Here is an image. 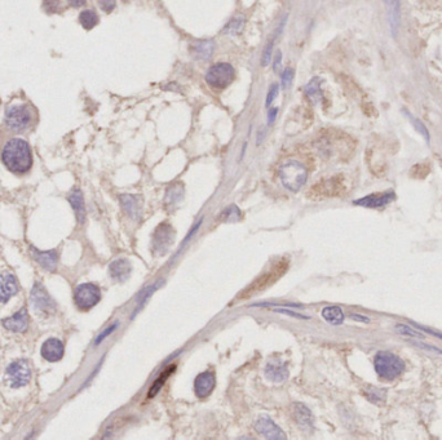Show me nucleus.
Wrapping results in <instances>:
<instances>
[{
	"label": "nucleus",
	"mask_w": 442,
	"mask_h": 440,
	"mask_svg": "<svg viewBox=\"0 0 442 440\" xmlns=\"http://www.w3.org/2000/svg\"><path fill=\"white\" fill-rule=\"evenodd\" d=\"M389 6V23L393 36L397 35L401 21V0H385Z\"/></svg>",
	"instance_id": "b1692460"
},
{
	"label": "nucleus",
	"mask_w": 442,
	"mask_h": 440,
	"mask_svg": "<svg viewBox=\"0 0 442 440\" xmlns=\"http://www.w3.org/2000/svg\"><path fill=\"white\" fill-rule=\"evenodd\" d=\"M0 159L12 173L22 176L31 169V148L25 139L17 137L9 138L2 148Z\"/></svg>",
	"instance_id": "f257e3e1"
},
{
	"label": "nucleus",
	"mask_w": 442,
	"mask_h": 440,
	"mask_svg": "<svg viewBox=\"0 0 442 440\" xmlns=\"http://www.w3.org/2000/svg\"><path fill=\"white\" fill-rule=\"evenodd\" d=\"M322 318L330 324L339 325L344 322V313L339 306H327L322 310Z\"/></svg>",
	"instance_id": "bb28decb"
},
{
	"label": "nucleus",
	"mask_w": 442,
	"mask_h": 440,
	"mask_svg": "<svg viewBox=\"0 0 442 440\" xmlns=\"http://www.w3.org/2000/svg\"><path fill=\"white\" fill-rule=\"evenodd\" d=\"M120 204L125 213L134 220H139L143 212V200L137 195H120Z\"/></svg>",
	"instance_id": "4be33fe9"
},
{
	"label": "nucleus",
	"mask_w": 442,
	"mask_h": 440,
	"mask_svg": "<svg viewBox=\"0 0 442 440\" xmlns=\"http://www.w3.org/2000/svg\"><path fill=\"white\" fill-rule=\"evenodd\" d=\"M292 80H294V70L291 69V67H287V69H285V71H283V74H282L283 88L290 87L291 81Z\"/></svg>",
	"instance_id": "58836bf2"
},
{
	"label": "nucleus",
	"mask_w": 442,
	"mask_h": 440,
	"mask_svg": "<svg viewBox=\"0 0 442 440\" xmlns=\"http://www.w3.org/2000/svg\"><path fill=\"white\" fill-rule=\"evenodd\" d=\"M273 43L274 41H271V43L268 44V46L265 48L264 53H262V58H261L262 66H268V65H269V62H271L272 55H273Z\"/></svg>",
	"instance_id": "4c0bfd02"
},
{
	"label": "nucleus",
	"mask_w": 442,
	"mask_h": 440,
	"mask_svg": "<svg viewBox=\"0 0 442 440\" xmlns=\"http://www.w3.org/2000/svg\"><path fill=\"white\" fill-rule=\"evenodd\" d=\"M190 52L194 57L199 58V60H208L213 52V43L209 40H202L198 43L192 44L190 46Z\"/></svg>",
	"instance_id": "393cba45"
},
{
	"label": "nucleus",
	"mask_w": 442,
	"mask_h": 440,
	"mask_svg": "<svg viewBox=\"0 0 442 440\" xmlns=\"http://www.w3.org/2000/svg\"><path fill=\"white\" fill-rule=\"evenodd\" d=\"M405 113H406L407 118L410 119V122H411V124H413V127L415 128V129L419 132V134H422V136L425 138V141H427L428 143H429V141H430L429 132H428L427 127H425V125L423 124V122H420V120H419V119L414 118V116L411 115V114L407 113V111H405Z\"/></svg>",
	"instance_id": "f704fd0d"
},
{
	"label": "nucleus",
	"mask_w": 442,
	"mask_h": 440,
	"mask_svg": "<svg viewBox=\"0 0 442 440\" xmlns=\"http://www.w3.org/2000/svg\"><path fill=\"white\" fill-rule=\"evenodd\" d=\"M79 21H80L81 26L84 27L85 30H91L99 23V16L92 9H87V11L81 12L80 16H79Z\"/></svg>",
	"instance_id": "c756f323"
},
{
	"label": "nucleus",
	"mask_w": 442,
	"mask_h": 440,
	"mask_svg": "<svg viewBox=\"0 0 442 440\" xmlns=\"http://www.w3.org/2000/svg\"><path fill=\"white\" fill-rule=\"evenodd\" d=\"M61 7V2L60 0H44L43 8L48 15H53L56 12H58Z\"/></svg>",
	"instance_id": "c9c22d12"
},
{
	"label": "nucleus",
	"mask_w": 442,
	"mask_h": 440,
	"mask_svg": "<svg viewBox=\"0 0 442 440\" xmlns=\"http://www.w3.org/2000/svg\"><path fill=\"white\" fill-rule=\"evenodd\" d=\"M395 199V194L393 191H385L381 192V194H371L367 195L365 198H361V199L355 200L353 204L356 206L365 207V208H383V207L388 206L389 203H392L393 200Z\"/></svg>",
	"instance_id": "f8f14e48"
},
{
	"label": "nucleus",
	"mask_w": 442,
	"mask_h": 440,
	"mask_svg": "<svg viewBox=\"0 0 442 440\" xmlns=\"http://www.w3.org/2000/svg\"><path fill=\"white\" fill-rule=\"evenodd\" d=\"M31 379V367L25 359L11 363L6 369V381L12 388L26 386Z\"/></svg>",
	"instance_id": "6e6552de"
},
{
	"label": "nucleus",
	"mask_w": 442,
	"mask_h": 440,
	"mask_svg": "<svg viewBox=\"0 0 442 440\" xmlns=\"http://www.w3.org/2000/svg\"><path fill=\"white\" fill-rule=\"evenodd\" d=\"M216 386V378L213 372L206 371L198 374L194 381V393L198 398L204 399L209 397Z\"/></svg>",
	"instance_id": "ddd939ff"
},
{
	"label": "nucleus",
	"mask_w": 442,
	"mask_h": 440,
	"mask_svg": "<svg viewBox=\"0 0 442 440\" xmlns=\"http://www.w3.org/2000/svg\"><path fill=\"white\" fill-rule=\"evenodd\" d=\"M344 191V183L340 177H332L327 180H322L313 185L308 192L312 199H323V198H334Z\"/></svg>",
	"instance_id": "9d476101"
},
{
	"label": "nucleus",
	"mask_w": 442,
	"mask_h": 440,
	"mask_svg": "<svg viewBox=\"0 0 442 440\" xmlns=\"http://www.w3.org/2000/svg\"><path fill=\"white\" fill-rule=\"evenodd\" d=\"M64 344L57 338H48L43 345H41L40 354L43 356V359L47 362L56 363L58 360L62 359L64 356Z\"/></svg>",
	"instance_id": "dca6fc26"
},
{
	"label": "nucleus",
	"mask_w": 442,
	"mask_h": 440,
	"mask_svg": "<svg viewBox=\"0 0 442 440\" xmlns=\"http://www.w3.org/2000/svg\"><path fill=\"white\" fill-rule=\"evenodd\" d=\"M395 330H397V333H400V334H404V336H409V337H414V338H424V334L420 332H418L416 329H414L413 325H407V324H395Z\"/></svg>",
	"instance_id": "72a5a7b5"
},
{
	"label": "nucleus",
	"mask_w": 442,
	"mask_h": 440,
	"mask_svg": "<svg viewBox=\"0 0 442 440\" xmlns=\"http://www.w3.org/2000/svg\"><path fill=\"white\" fill-rule=\"evenodd\" d=\"M381 393H383V391L379 390V388L371 387L370 388V391H367L366 395H367V398H369V400H371V402L381 403V402H384V397L381 398V395H384V394H381Z\"/></svg>",
	"instance_id": "e433bc0d"
},
{
	"label": "nucleus",
	"mask_w": 442,
	"mask_h": 440,
	"mask_svg": "<svg viewBox=\"0 0 442 440\" xmlns=\"http://www.w3.org/2000/svg\"><path fill=\"white\" fill-rule=\"evenodd\" d=\"M274 311H276V313H279V314H285V315L291 316V318H296V319H309V316L302 315V314L296 313V311L286 310V309H277V310H274Z\"/></svg>",
	"instance_id": "37998d69"
},
{
	"label": "nucleus",
	"mask_w": 442,
	"mask_h": 440,
	"mask_svg": "<svg viewBox=\"0 0 442 440\" xmlns=\"http://www.w3.org/2000/svg\"><path fill=\"white\" fill-rule=\"evenodd\" d=\"M278 92H279L278 84H273V87L271 88V90H269V93H268L267 102H265V105H267V108H269V106H271V105L273 104L274 100H276L277 96H278Z\"/></svg>",
	"instance_id": "a19ab883"
},
{
	"label": "nucleus",
	"mask_w": 442,
	"mask_h": 440,
	"mask_svg": "<svg viewBox=\"0 0 442 440\" xmlns=\"http://www.w3.org/2000/svg\"><path fill=\"white\" fill-rule=\"evenodd\" d=\"M18 292L17 279L11 272H0V304H6Z\"/></svg>",
	"instance_id": "2eb2a0df"
},
{
	"label": "nucleus",
	"mask_w": 442,
	"mask_h": 440,
	"mask_svg": "<svg viewBox=\"0 0 442 440\" xmlns=\"http://www.w3.org/2000/svg\"><path fill=\"white\" fill-rule=\"evenodd\" d=\"M350 318H352L353 320H357V322H362V323H369L370 322V319L367 318V316L358 315V314H350Z\"/></svg>",
	"instance_id": "de8ad7c7"
},
{
	"label": "nucleus",
	"mask_w": 442,
	"mask_h": 440,
	"mask_svg": "<svg viewBox=\"0 0 442 440\" xmlns=\"http://www.w3.org/2000/svg\"><path fill=\"white\" fill-rule=\"evenodd\" d=\"M241 217H242L241 211H239L238 207L236 206H229L220 215V218L223 221H225V222H236V221L241 220Z\"/></svg>",
	"instance_id": "2f4dec72"
},
{
	"label": "nucleus",
	"mask_w": 442,
	"mask_h": 440,
	"mask_svg": "<svg viewBox=\"0 0 442 440\" xmlns=\"http://www.w3.org/2000/svg\"><path fill=\"white\" fill-rule=\"evenodd\" d=\"M236 71L233 66L227 62H220L209 67L206 73L207 84L216 89H224L234 80Z\"/></svg>",
	"instance_id": "423d86ee"
},
{
	"label": "nucleus",
	"mask_w": 442,
	"mask_h": 440,
	"mask_svg": "<svg viewBox=\"0 0 442 440\" xmlns=\"http://www.w3.org/2000/svg\"><path fill=\"white\" fill-rule=\"evenodd\" d=\"M119 327V323H114V324H111L110 327L109 328H106V329H105V332H102L101 334H100L99 337H97L96 338V345H99V344H101L102 341H104L105 338H106V337L108 336H110L111 333L114 332V330L116 329V328Z\"/></svg>",
	"instance_id": "ea45409f"
},
{
	"label": "nucleus",
	"mask_w": 442,
	"mask_h": 440,
	"mask_svg": "<svg viewBox=\"0 0 442 440\" xmlns=\"http://www.w3.org/2000/svg\"><path fill=\"white\" fill-rule=\"evenodd\" d=\"M411 325H413V327H415V328H418V329H420V330H424V332H427L428 334H432V336H436V337H438V338L442 339V333L437 332V330L428 329V328L423 327V325L418 324V323H414V322H411Z\"/></svg>",
	"instance_id": "c03bdc74"
},
{
	"label": "nucleus",
	"mask_w": 442,
	"mask_h": 440,
	"mask_svg": "<svg viewBox=\"0 0 442 440\" xmlns=\"http://www.w3.org/2000/svg\"><path fill=\"white\" fill-rule=\"evenodd\" d=\"M70 206L73 207L74 212H75L76 220L80 225L85 222V206H84V199H83V194L79 188H74L73 191L70 192L69 197H67Z\"/></svg>",
	"instance_id": "5701e85b"
},
{
	"label": "nucleus",
	"mask_w": 442,
	"mask_h": 440,
	"mask_svg": "<svg viewBox=\"0 0 442 440\" xmlns=\"http://www.w3.org/2000/svg\"><path fill=\"white\" fill-rule=\"evenodd\" d=\"M374 367L376 373L388 381L397 378L405 369L401 358L389 351H379L374 358Z\"/></svg>",
	"instance_id": "39448f33"
},
{
	"label": "nucleus",
	"mask_w": 442,
	"mask_h": 440,
	"mask_svg": "<svg viewBox=\"0 0 442 440\" xmlns=\"http://www.w3.org/2000/svg\"><path fill=\"white\" fill-rule=\"evenodd\" d=\"M184 199V187L180 183L169 186L166 192V204L168 208L176 207Z\"/></svg>",
	"instance_id": "cd10ccee"
},
{
	"label": "nucleus",
	"mask_w": 442,
	"mask_h": 440,
	"mask_svg": "<svg viewBox=\"0 0 442 440\" xmlns=\"http://www.w3.org/2000/svg\"><path fill=\"white\" fill-rule=\"evenodd\" d=\"M38 123V111L30 104H11L7 106L4 125L15 133H23Z\"/></svg>",
	"instance_id": "7ed1b4c3"
},
{
	"label": "nucleus",
	"mask_w": 442,
	"mask_h": 440,
	"mask_svg": "<svg viewBox=\"0 0 442 440\" xmlns=\"http://www.w3.org/2000/svg\"><path fill=\"white\" fill-rule=\"evenodd\" d=\"M281 60H282V55H281V52H277L276 60H274V62H273V69L274 70H278L279 65H281Z\"/></svg>",
	"instance_id": "8fccbe9b"
},
{
	"label": "nucleus",
	"mask_w": 442,
	"mask_h": 440,
	"mask_svg": "<svg viewBox=\"0 0 442 440\" xmlns=\"http://www.w3.org/2000/svg\"><path fill=\"white\" fill-rule=\"evenodd\" d=\"M174 231L172 226L167 222L160 223L153 235L151 249L155 256H163L168 252L169 247L173 244Z\"/></svg>",
	"instance_id": "9b49d317"
},
{
	"label": "nucleus",
	"mask_w": 442,
	"mask_h": 440,
	"mask_svg": "<svg viewBox=\"0 0 442 440\" xmlns=\"http://www.w3.org/2000/svg\"><path fill=\"white\" fill-rule=\"evenodd\" d=\"M255 430L262 435L267 439H274V440H282L286 439V435L283 430L279 429V426H277L271 418L268 416L259 418L255 423Z\"/></svg>",
	"instance_id": "4468645a"
},
{
	"label": "nucleus",
	"mask_w": 442,
	"mask_h": 440,
	"mask_svg": "<svg viewBox=\"0 0 442 440\" xmlns=\"http://www.w3.org/2000/svg\"><path fill=\"white\" fill-rule=\"evenodd\" d=\"M279 177L286 188L296 192L306 182L308 172L305 167L297 160H287L279 168Z\"/></svg>",
	"instance_id": "20e7f679"
},
{
	"label": "nucleus",
	"mask_w": 442,
	"mask_h": 440,
	"mask_svg": "<svg viewBox=\"0 0 442 440\" xmlns=\"http://www.w3.org/2000/svg\"><path fill=\"white\" fill-rule=\"evenodd\" d=\"M30 300H31L32 309L39 315L48 316L56 311V302L41 284L36 283L32 287Z\"/></svg>",
	"instance_id": "1a4fd4ad"
},
{
	"label": "nucleus",
	"mask_w": 442,
	"mask_h": 440,
	"mask_svg": "<svg viewBox=\"0 0 442 440\" xmlns=\"http://www.w3.org/2000/svg\"><path fill=\"white\" fill-rule=\"evenodd\" d=\"M30 255H31L32 260L36 261L44 270L47 271H55L58 264V253L57 251H47V252H41L38 251L34 247H30Z\"/></svg>",
	"instance_id": "f3484780"
},
{
	"label": "nucleus",
	"mask_w": 442,
	"mask_h": 440,
	"mask_svg": "<svg viewBox=\"0 0 442 440\" xmlns=\"http://www.w3.org/2000/svg\"><path fill=\"white\" fill-rule=\"evenodd\" d=\"M244 25V18L243 16H237V17L233 18L229 23L224 29V34L232 35V34H238L242 29H243Z\"/></svg>",
	"instance_id": "473e14b6"
},
{
	"label": "nucleus",
	"mask_w": 442,
	"mask_h": 440,
	"mask_svg": "<svg viewBox=\"0 0 442 440\" xmlns=\"http://www.w3.org/2000/svg\"><path fill=\"white\" fill-rule=\"evenodd\" d=\"M67 2H69L70 6L74 7V8H80V7H83L85 3H87V0H67Z\"/></svg>",
	"instance_id": "49530a36"
},
{
	"label": "nucleus",
	"mask_w": 442,
	"mask_h": 440,
	"mask_svg": "<svg viewBox=\"0 0 442 440\" xmlns=\"http://www.w3.org/2000/svg\"><path fill=\"white\" fill-rule=\"evenodd\" d=\"M277 114H278V109H272V110L269 111V116H268V124H272V123L274 122V119H276Z\"/></svg>",
	"instance_id": "09e8293b"
},
{
	"label": "nucleus",
	"mask_w": 442,
	"mask_h": 440,
	"mask_svg": "<svg viewBox=\"0 0 442 440\" xmlns=\"http://www.w3.org/2000/svg\"><path fill=\"white\" fill-rule=\"evenodd\" d=\"M0 104H2V101H0Z\"/></svg>",
	"instance_id": "3c124183"
},
{
	"label": "nucleus",
	"mask_w": 442,
	"mask_h": 440,
	"mask_svg": "<svg viewBox=\"0 0 442 440\" xmlns=\"http://www.w3.org/2000/svg\"><path fill=\"white\" fill-rule=\"evenodd\" d=\"M292 417L302 431L311 432L313 430L314 420L312 412L301 403H295L292 406Z\"/></svg>",
	"instance_id": "a211bd4d"
},
{
	"label": "nucleus",
	"mask_w": 442,
	"mask_h": 440,
	"mask_svg": "<svg viewBox=\"0 0 442 440\" xmlns=\"http://www.w3.org/2000/svg\"><path fill=\"white\" fill-rule=\"evenodd\" d=\"M264 374L269 381L276 383L285 382L288 378V369L286 364L281 360H273L267 364L264 369Z\"/></svg>",
	"instance_id": "6ab92c4d"
},
{
	"label": "nucleus",
	"mask_w": 442,
	"mask_h": 440,
	"mask_svg": "<svg viewBox=\"0 0 442 440\" xmlns=\"http://www.w3.org/2000/svg\"><path fill=\"white\" fill-rule=\"evenodd\" d=\"M101 300V290L93 283H83L75 288L74 301L81 311H88L96 306Z\"/></svg>",
	"instance_id": "0eeeda50"
},
{
	"label": "nucleus",
	"mask_w": 442,
	"mask_h": 440,
	"mask_svg": "<svg viewBox=\"0 0 442 440\" xmlns=\"http://www.w3.org/2000/svg\"><path fill=\"white\" fill-rule=\"evenodd\" d=\"M413 344L415 345V346H418V348L428 349V350H432V351H436V353H438V354H442L441 349H437V348H434V346H430V345L423 344V342H413Z\"/></svg>",
	"instance_id": "a18cd8bd"
},
{
	"label": "nucleus",
	"mask_w": 442,
	"mask_h": 440,
	"mask_svg": "<svg viewBox=\"0 0 442 440\" xmlns=\"http://www.w3.org/2000/svg\"><path fill=\"white\" fill-rule=\"evenodd\" d=\"M321 83H322V79L313 78L311 81H309L308 84H306V87L304 88V92L308 94V97L314 102V104H318L323 97L322 89H321Z\"/></svg>",
	"instance_id": "c85d7f7f"
},
{
	"label": "nucleus",
	"mask_w": 442,
	"mask_h": 440,
	"mask_svg": "<svg viewBox=\"0 0 442 440\" xmlns=\"http://www.w3.org/2000/svg\"><path fill=\"white\" fill-rule=\"evenodd\" d=\"M3 327L11 332L20 333L25 332L29 328V314L26 309H22L11 318H7L3 320Z\"/></svg>",
	"instance_id": "aec40b11"
},
{
	"label": "nucleus",
	"mask_w": 442,
	"mask_h": 440,
	"mask_svg": "<svg viewBox=\"0 0 442 440\" xmlns=\"http://www.w3.org/2000/svg\"><path fill=\"white\" fill-rule=\"evenodd\" d=\"M132 266L131 262L125 258H118V260L113 261L109 266V274H110L111 279L115 281H125L129 276H131Z\"/></svg>",
	"instance_id": "412c9836"
},
{
	"label": "nucleus",
	"mask_w": 442,
	"mask_h": 440,
	"mask_svg": "<svg viewBox=\"0 0 442 440\" xmlns=\"http://www.w3.org/2000/svg\"><path fill=\"white\" fill-rule=\"evenodd\" d=\"M99 4L102 11L106 13H110L115 8V0H99Z\"/></svg>",
	"instance_id": "79ce46f5"
},
{
	"label": "nucleus",
	"mask_w": 442,
	"mask_h": 440,
	"mask_svg": "<svg viewBox=\"0 0 442 440\" xmlns=\"http://www.w3.org/2000/svg\"><path fill=\"white\" fill-rule=\"evenodd\" d=\"M176 371V364H172L169 365V367H167L164 371L162 372V373L159 374V377H158L157 379H155L154 382H153V385H151L150 390H149L148 393V398L149 399H151V398H154L155 395L159 393L160 390H162V387L164 386V383H166L167 379L171 377V374L173 373V372Z\"/></svg>",
	"instance_id": "a878e982"
},
{
	"label": "nucleus",
	"mask_w": 442,
	"mask_h": 440,
	"mask_svg": "<svg viewBox=\"0 0 442 440\" xmlns=\"http://www.w3.org/2000/svg\"><path fill=\"white\" fill-rule=\"evenodd\" d=\"M162 284H163V281H160V283L158 281V283H155L154 285H151V287H149V288H145V290H143V292L140 293V296L137 297V302H139V304H137V307H136V310H135L134 316L136 315V314L139 313V311L141 310L144 306H145V304L148 302V300L150 299L151 295H153V293H154L155 290H157L158 288L162 285Z\"/></svg>",
	"instance_id": "7c9ffc66"
},
{
	"label": "nucleus",
	"mask_w": 442,
	"mask_h": 440,
	"mask_svg": "<svg viewBox=\"0 0 442 440\" xmlns=\"http://www.w3.org/2000/svg\"><path fill=\"white\" fill-rule=\"evenodd\" d=\"M288 267H290V261L286 257L279 258L267 271L257 276L252 283L248 284L247 287L237 296L236 300H234V304L241 301H247V300L259 295V293L267 290L268 288H271L288 271Z\"/></svg>",
	"instance_id": "f03ea898"
}]
</instances>
